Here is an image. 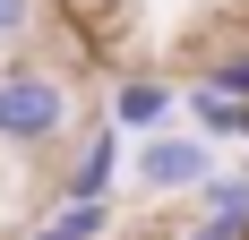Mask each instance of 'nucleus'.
I'll return each instance as SVG.
<instances>
[{
	"label": "nucleus",
	"instance_id": "obj_9",
	"mask_svg": "<svg viewBox=\"0 0 249 240\" xmlns=\"http://www.w3.org/2000/svg\"><path fill=\"white\" fill-rule=\"evenodd\" d=\"M189 240H241V232H232V223H215V215H206V223H198V232H189Z\"/></svg>",
	"mask_w": 249,
	"mask_h": 240
},
{
	"label": "nucleus",
	"instance_id": "obj_7",
	"mask_svg": "<svg viewBox=\"0 0 249 240\" xmlns=\"http://www.w3.org/2000/svg\"><path fill=\"white\" fill-rule=\"evenodd\" d=\"M206 86H215V95H241V103H249V43L215 51V60H206Z\"/></svg>",
	"mask_w": 249,
	"mask_h": 240
},
{
	"label": "nucleus",
	"instance_id": "obj_8",
	"mask_svg": "<svg viewBox=\"0 0 249 240\" xmlns=\"http://www.w3.org/2000/svg\"><path fill=\"white\" fill-rule=\"evenodd\" d=\"M26 26H35V0H0V43H9V34H26Z\"/></svg>",
	"mask_w": 249,
	"mask_h": 240
},
{
	"label": "nucleus",
	"instance_id": "obj_5",
	"mask_svg": "<svg viewBox=\"0 0 249 240\" xmlns=\"http://www.w3.org/2000/svg\"><path fill=\"white\" fill-rule=\"evenodd\" d=\"M112 171H121V137L95 129L77 146V163H69V197H112Z\"/></svg>",
	"mask_w": 249,
	"mask_h": 240
},
{
	"label": "nucleus",
	"instance_id": "obj_4",
	"mask_svg": "<svg viewBox=\"0 0 249 240\" xmlns=\"http://www.w3.org/2000/svg\"><path fill=\"white\" fill-rule=\"evenodd\" d=\"M103 232H112V206H103V197H60L26 240H103Z\"/></svg>",
	"mask_w": 249,
	"mask_h": 240
},
{
	"label": "nucleus",
	"instance_id": "obj_1",
	"mask_svg": "<svg viewBox=\"0 0 249 240\" xmlns=\"http://www.w3.org/2000/svg\"><path fill=\"white\" fill-rule=\"evenodd\" d=\"M69 129V86L52 69H0V146H35L43 154L52 137Z\"/></svg>",
	"mask_w": 249,
	"mask_h": 240
},
{
	"label": "nucleus",
	"instance_id": "obj_6",
	"mask_svg": "<svg viewBox=\"0 0 249 240\" xmlns=\"http://www.w3.org/2000/svg\"><path fill=\"white\" fill-rule=\"evenodd\" d=\"M189 112H198V129H206V137H249V103H241V95L198 86V95H189Z\"/></svg>",
	"mask_w": 249,
	"mask_h": 240
},
{
	"label": "nucleus",
	"instance_id": "obj_3",
	"mask_svg": "<svg viewBox=\"0 0 249 240\" xmlns=\"http://www.w3.org/2000/svg\"><path fill=\"white\" fill-rule=\"evenodd\" d=\"M163 120H172V86H163V77H129L121 95H112V129H138V137H146Z\"/></svg>",
	"mask_w": 249,
	"mask_h": 240
},
{
	"label": "nucleus",
	"instance_id": "obj_2",
	"mask_svg": "<svg viewBox=\"0 0 249 240\" xmlns=\"http://www.w3.org/2000/svg\"><path fill=\"white\" fill-rule=\"evenodd\" d=\"M206 171H215V154H206V137H146V154H138V180L146 189H206Z\"/></svg>",
	"mask_w": 249,
	"mask_h": 240
}]
</instances>
